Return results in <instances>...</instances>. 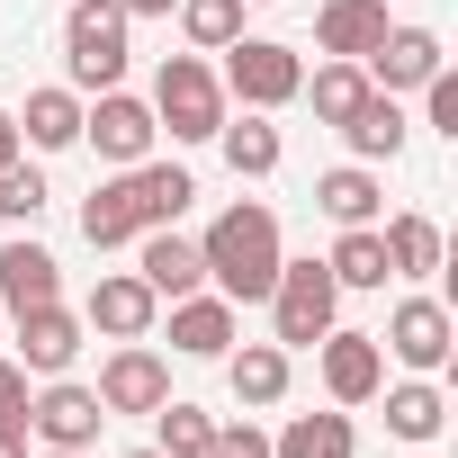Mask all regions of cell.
Here are the masks:
<instances>
[{
	"instance_id": "17",
	"label": "cell",
	"mask_w": 458,
	"mask_h": 458,
	"mask_svg": "<svg viewBox=\"0 0 458 458\" xmlns=\"http://www.w3.org/2000/svg\"><path fill=\"white\" fill-rule=\"evenodd\" d=\"M225 386H234L243 413H270V404H288V386H297V351H279V342L225 351Z\"/></svg>"
},
{
	"instance_id": "25",
	"label": "cell",
	"mask_w": 458,
	"mask_h": 458,
	"mask_svg": "<svg viewBox=\"0 0 458 458\" xmlns=\"http://www.w3.org/2000/svg\"><path fill=\"white\" fill-rule=\"evenodd\" d=\"M377 395H386V431H395V440H440V422H449L440 377H395V386H377Z\"/></svg>"
},
{
	"instance_id": "21",
	"label": "cell",
	"mask_w": 458,
	"mask_h": 458,
	"mask_svg": "<svg viewBox=\"0 0 458 458\" xmlns=\"http://www.w3.org/2000/svg\"><path fill=\"white\" fill-rule=\"evenodd\" d=\"M386 28H395V19H386V0H324V10H315V55L360 64Z\"/></svg>"
},
{
	"instance_id": "35",
	"label": "cell",
	"mask_w": 458,
	"mask_h": 458,
	"mask_svg": "<svg viewBox=\"0 0 458 458\" xmlns=\"http://www.w3.org/2000/svg\"><path fill=\"white\" fill-rule=\"evenodd\" d=\"M28 395H37V377L19 360H0V422H10V431H28Z\"/></svg>"
},
{
	"instance_id": "7",
	"label": "cell",
	"mask_w": 458,
	"mask_h": 458,
	"mask_svg": "<svg viewBox=\"0 0 458 458\" xmlns=\"http://www.w3.org/2000/svg\"><path fill=\"white\" fill-rule=\"evenodd\" d=\"M449 342H458V324H449V306H440V297H395V306H386V333H377V351H386L395 369H413V377H440V369H449Z\"/></svg>"
},
{
	"instance_id": "1",
	"label": "cell",
	"mask_w": 458,
	"mask_h": 458,
	"mask_svg": "<svg viewBox=\"0 0 458 458\" xmlns=\"http://www.w3.org/2000/svg\"><path fill=\"white\" fill-rule=\"evenodd\" d=\"M198 261H207V288H216V297L261 306V297H270V279H279V261H288L279 216H270L261 198H234V207H225L207 234H198Z\"/></svg>"
},
{
	"instance_id": "38",
	"label": "cell",
	"mask_w": 458,
	"mask_h": 458,
	"mask_svg": "<svg viewBox=\"0 0 458 458\" xmlns=\"http://www.w3.org/2000/svg\"><path fill=\"white\" fill-rule=\"evenodd\" d=\"M0 458H28V431H10V422H0Z\"/></svg>"
},
{
	"instance_id": "13",
	"label": "cell",
	"mask_w": 458,
	"mask_h": 458,
	"mask_svg": "<svg viewBox=\"0 0 458 458\" xmlns=\"http://www.w3.org/2000/svg\"><path fill=\"white\" fill-rule=\"evenodd\" d=\"M234 342H243V306H234V297H216V288L171 297V351H180V360H225Z\"/></svg>"
},
{
	"instance_id": "19",
	"label": "cell",
	"mask_w": 458,
	"mask_h": 458,
	"mask_svg": "<svg viewBox=\"0 0 458 458\" xmlns=\"http://www.w3.org/2000/svg\"><path fill=\"white\" fill-rule=\"evenodd\" d=\"M342 144H351V162H395L404 144H413V117H404V99H386V90H369L342 126H333Z\"/></svg>"
},
{
	"instance_id": "29",
	"label": "cell",
	"mask_w": 458,
	"mask_h": 458,
	"mask_svg": "<svg viewBox=\"0 0 458 458\" xmlns=\"http://www.w3.org/2000/svg\"><path fill=\"white\" fill-rule=\"evenodd\" d=\"M144 422H153V449H162V458H207V440H216V413L189 404V395H162Z\"/></svg>"
},
{
	"instance_id": "36",
	"label": "cell",
	"mask_w": 458,
	"mask_h": 458,
	"mask_svg": "<svg viewBox=\"0 0 458 458\" xmlns=\"http://www.w3.org/2000/svg\"><path fill=\"white\" fill-rule=\"evenodd\" d=\"M117 10H126V19H171L180 0H117Z\"/></svg>"
},
{
	"instance_id": "37",
	"label": "cell",
	"mask_w": 458,
	"mask_h": 458,
	"mask_svg": "<svg viewBox=\"0 0 458 458\" xmlns=\"http://www.w3.org/2000/svg\"><path fill=\"white\" fill-rule=\"evenodd\" d=\"M19 153H28V144H19V117L0 108V162H19Z\"/></svg>"
},
{
	"instance_id": "18",
	"label": "cell",
	"mask_w": 458,
	"mask_h": 458,
	"mask_svg": "<svg viewBox=\"0 0 458 458\" xmlns=\"http://www.w3.org/2000/svg\"><path fill=\"white\" fill-rule=\"evenodd\" d=\"M10 117H19V144H28V153H72V144H81V90H72V81L28 90V108H10Z\"/></svg>"
},
{
	"instance_id": "2",
	"label": "cell",
	"mask_w": 458,
	"mask_h": 458,
	"mask_svg": "<svg viewBox=\"0 0 458 458\" xmlns=\"http://www.w3.org/2000/svg\"><path fill=\"white\" fill-rule=\"evenodd\" d=\"M135 64V19L117 0H72L64 10V81L90 99V90H117Z\"/></svg>"
},
{
	"instance_id": "11",
	"label": "cell",
	"mask_w": 458,
	"mask_h": 458,
	"mask_svg": "<svg viewBox=\"0 0 458 458\" xmlns=\"http://www.w3.org/2000/svg\"><path fill=\"white\" fill-rule=\"evenodd\" d=\"M315 369H324V395H333V404H377V386H386L377 333H351V324H333V333L315 342Z\"/></svg>"
},
{
	"instance_id": "14",
	"label": "cell",
	"mask_w": 458,
	"mask_h": 458,
	"mask_svg": "<svg viewBox=\"0 0 458 458\" xmlns=\"http://www.w3.org/2000/svg\"><path fill=\"white\" fill-rule=\"evenodd\" d=\"M440 64H449V55H440V37H431V28H386V37H377V46L360 55V72H369V81H377L386 99L422 90V81H431Z\"/></svg>"
},
{
	"instance_id": "12",
	"label": "cell",
	"mask_w": 458,
	"mask_h": 458,
	"mask_svg": "<svg viewBox=\"0 0 458 458\" xmlns=\"http://www.w3.org/2000/svg\"><path fill=\"white\" fill-rule=\"evenodd\" d=\"M99 404H108V422L117 413H153L162 395H171V360L153 351V342H117L108 360H99V386H90Z\"/></svg>"
},
{
	"instance_id": "16",
	"label": "cell",
	"mask_w": 458,
	"mask_h": 458,
	"mask_svg": "<svg viewBox=\"0 0 458 458\" xmlns=\"http://www.w3.org/2000/svg\"><path fill=\"white\" fill-rule=\"evenodd\" d=\"M55 297H64V261L37 234H10L0 243V315H28V306H55Z\"/></svg>"
},
{
	"instance_id": "5",
	"label": "cell",
	"mask_w": 458,
	"mask_h": 458,
	"mask_svg": "<svg viewBox=\"0 0 458 458\" xmlns=\"http://www.w3.org/2000/svg\"><path fill=\"white\" fill-rule=\"evenodd\" d=\"M216 81H225V99L234 108H288L297 99V81H306V64H297V46H279V37H234L225 46V64H216Z\"/></svg>"
},
{
	"instance_id": "23",
	"label": "cell",
	"mask_w": 458,
	"mask_h": 458,
	"mask_svg": "<svg viewBox=\"0 0 458 458\" xmlns=\"http://www.w3.org/2000/svg\"><path fill=\"white\" fill-rule=\"evenodd\" d=\"M216 144H225V171H234V180H270V171L288 162V144H279V126H270L261 108L225 117V126H216Z\"/></svg>"
},
{
	"instance_id": "27",
	"label": "cell",
	"mask_w": 458,
	"mask_h": 458,
	"mask_svg": "<svg viewBox=\"0 0 458 458\" xmlns=\"http://www.w3.org/2000/svg\"><path fill=\"white\" fill-rule=\"evenodd\" d=\"M377 243H386L395 279H431L440 270V225L431 216H377Z\"/></svg>"
},
{
	"instance_id": "8",
	"label": "cell",
	"mask_w": 458,
	"mask_h": 458,
	"mask_svg": "<svg viewBox=\"0 0 458 458\" xmlns=\"http://www.w3.org/2000/svg\"><path fill=\"white\" fill-rule=\"evenodd\" d=\"M99 431H108V404L81 377H37V395H28V440L37 449H90Z\"/></svg>"
},
{
	"instance_id": "26",
	"label": "cell",
	"mask_w": 458,
	"mask_h": 458,
	"mask_svg": "<svg viewBox=\"0 0 458 458\" xmlns=\"http://www.w3.org/2000/svg\"><path fill=\"white\" fill-rule=\"evenodd\" d=\"M270 458H360V422L351 413H288Z\"/></svg>"
},
{
	"instance_id": "31",
	"label": "cell",
	"mask_w": 458,
	"mask_h": 458,
	"mask_svg": "<svg viewBox=\"0 0 458 458\" xmlns=\"http://www.w3.org/2000/svg\"><path fill=\"white\" fill-rule=\"evenodd\" d=\"M180 37H189V55H225L243 37V0H180Z\"/></svg>"
},
{
	"instance_id": "4",
	"label": "cell",
	"mask_w": 458,
	"mask_h": 458,
	"mask_svg": "<svg viewBox=\"0 0 458 458\" xmlns=\"http://www.w3.org/2000/svg\"><path fill=\"white\" fill-rule=\"evenodd\" d=\"M270 342L279 351H315L333 324H342V279L324 270V261H279V279H270Z\"/></svg>"
},
{
	"instance_id": "10",
	"label": "cell",
	"mask_w": 458,
	"mask_h": 458,
	"mask_svg": "<svg viewBox=\"0 0 458 458\" xmlns=\"http://www.w3.org/2000/svg\"><path fill=\"white\" fill-rule=\"evenodd\" d=\"M10 324H19V351H10V360H19L28 377H72V360H81L90 324H81L64 297H55V306H28V315H10Z\"/></svg>"
},
{
	"instance_id": "15",
	"label": "cell",
	"mask_w": 458,
	"mask_h": 458,
	"mask_svg": "<svg viewBox=\"0 0 458 458\" xmlns=\"http://www.w3.org/2000/svg\"><path fill=\"white\" fill-rule=\"evenodd\" d=\"M135 279L171 306L189 288H207V261H198V234H180V225H153V234H135Z\"/></svg>"
},
{
	"instance_id": "24",
	"label": "cell",
	"mask_w": 458,
	"mask_h": 458,
	"mask_svg": "<svg viewBox=\"0 0 458 458\" xmlns=\"http://www.w3.org/2000/svg\"><path fill=\"white\" fill-rule=\"evenodd\" d=\"M126 180H135V207H144V234H153V225H180V216H189V198H198L189 162H153V153H144Z\"/></svg>"
},
{
	"instance_id": "30",
	"label": "cell",
	"mask_w": 458,
	"mask_h": 458,
	"mask_svg": "<svg viewBox=\"0 0 458 458\" xmlns=\"http://www.w3.org/2000/svg\"><path fill=\"white\" fill-rule=\"evenodd\" d=\"M324 270L342 279V288H386L395 270H386V243H377V225H342V243L324 252Z\"/></svg>"
},
{
	"instance_id": "22",
	"label": "cell",
	"mask_w": 458,
	"mask_h": 458,
	"mask_svg": "<svg viewBox=\"0 0 458 458\" xmlns=\"http://www.w3.org/2000/svg\"><path fill=\"white\" fill-rule=\"evenodd\" d=\"M315 207H324L333 225H377V216H386L377 162H333V171H315Z\"/></svg>"
},
{
	"instance_id": "41",
	"label": "cell",
	"mask_w": 458,
	"mask_h": 458,
	"mask_svg": "<svg viewBox=\"0 0 458 458\" xmlns=\"http://www.w3.org/2000/svg\"><path fill=\"white\" fill-rule=\"evenodd\" d=\"M243 10H279V0H243Z\"/></svg>"
},
{
	"instance_id": "9",
	"label": "cell",
	"mask_w": 458,
	"mask_h": 458,
	"mask_svg": "<svg viewBox=\"0 0 458 458\" xmlns=\"http://www.w3.org/2000/svg\"><path fill=\"white\" fill-rule=\"evenodd\" d=\"M81 324H90L99 342H153V324H162V297H153L135 270H99V288L81 297Z\"/></svg>"
},
{
	"instance_id": "28",
	"label": "cell",
	"mask_w": 458,
	"mask_h": 458,
	"mask_svg": "<svg viewBox=\"0 0 458 458\" xmlns=\"http://www.w3.org/2000/svg\"><path fill=\"white\" fill-rule=\"evenodd\" d=\"M369 90H377V81H369L360 64H333V55H324V64L297 81V99H315V126H342V117H351Z\"/></svg>"
},
{
	"instance_id": "33",
	"label": "cell",
	"mask_w": 458,
	"mask_h": 458,
	"mask_svg": "<svg viewBox=\"0 0 458 458\" xmlns=\"http://www.w3.org/2000/svg\"><path fill=\"white\" fill-rule=\"evenodd\" d=\"M422 126H431V135H458V72H449V64L422 81Z\"/></svg>"
},
{
	"instance_id": "39",
	"label": "cell",
	"mask_w": 458,
	"mask_h": 458,
	"mask_svg": "<svg viewBox=\"0 0 458 458\" xmlns=\"http://www.w3.org/2000/svg\"><path fill=\"white\" fill-rule=\"evenodd\" d=\"M28 458H90V449H28Z\"/></svg>"
},
{
	"instance_id": "3",
	"label": "cell",
	"mask_w": 458,
	"mask_h": 458,
	"mask_svg": "<svg viewBox=\"0 0 458 458\" xmlns=\"http://www.w3.org/2000/svg\"><path fill=\"white\" fill-rule=\"evenodd\" d=\"M225 117H234V99H225L216 64L207 55H162V72H153V126L171 144H216Z\"/></svg>"
},
{
	"instance_id": "40",
	"label": "cell",
	"mask_w": 458,
	"mask_h": 458,
	"mask_svg": "<svg viewBox=\"0 0 458 458\" xmlns=\"http://www.w3.org/2000/svg\"><path fill=\"white\" fill-rule=\"evenodd\" d=\"M126 458H162V449H153V440H144V449H126Z\"/></svg>"
},
{
	"instance_id": "34",
	"label": "cell",
	"mask_w": 458,
	"mask_h": 458,
	"mask_svg": "<svg viewBox=\"0 0 458 458\" xmlns=\"http://www.w3.org/2000/svg\"><path fill=\"white\" fill-rule=\"evenodd\" d=\"M207 458H270V431H261V422H216Z\"/></svg>"
},
{
	"instance_id": "32",
	"label": "cell",
	"mask_w": 458,
	"mask_h": 458,
	"mask_svg": "<svg viewBox=\"0 0 458 458\" xmlns=\"http://www.w3.org/2000/svg\"><path fill=\"white\" fill-rule=\"evenodd\" d=\"M46 216V171L19 153V162H0V225H37Z\"/></svg>"
},
{
	"instance_id": "6",
	"label": "cell",
	"mask_w": 458,
	"mask_h": 458,
	"mask_svg": "<svg viewBox=\"0 0 458 458\" xmlns=\"http://www.w3.org/2000/svg\"><path fill=\"white\" fill-rule=\"evenodd\" d=\"M81 144H90L108 171H135V162L162 144V126H153V99H135L126 81H117V90H90V99H81Z\"/></svg>"
},
{
	"instance_id": "20",
	"label": "cell",
	"mask_w": 458,
	"mask_h": 458,
	"mask_svg": "<svg viewBox=\"0 0 458 458\" xmlns=\"http://www.w3.org/2000/svg\"><path fill=\"white\" fill-rule=\"evenodd\" d=\"M135 234H144V207H135V180H126V171H108V180H99V189L81 198V243H90V252H126Z\"/></svg>"
}]
</instances>
